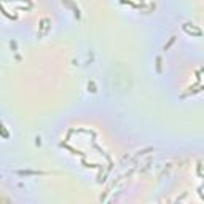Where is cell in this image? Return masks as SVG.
Segmentation results:
<instances>
[{
    "mask_svg": "<svg viewBox=\"0 0 204 204\" xmlns=\"http://www.w3.org/2000/svg\"><path fill=\"white\" fill-rule=\"evenodd\" d=\"M174 38H175V37H172V38H171V42H169V43H168V45H166V46H164V50H168V48H169V46H171V45H172V43H174Z\"/></svg>",
    "mask_w": 204,
    "mask_h": 204,
    "instance_id": "obj_1",
    "label": "cell"
}]
</instances>
